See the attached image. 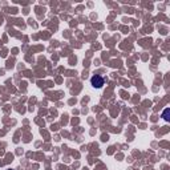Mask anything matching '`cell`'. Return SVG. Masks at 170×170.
<instances>
[{
    "label": "cell",
    "mask_w": 170,
    "mask_h": 170,
    "mask_svg": "<svg viewBox=\"0 0 170 170\" xmlns=\"http://www.w3.org/2000/svg\"><path fill=\"white\" fill-rule=\"evenodd\" d=\"M90 84H92L93 88L100 89L104 86L105 78L102 77V76H100V74H94V76H92V78H90Z\"/></svg>",
    "instance_id": "1"
},
{
    "label": "cell",
    "mask_w": 170,
    "mask_h": 170,
    "mask_svg": "<svg viewBox=\"0 0 170 170\" xmlns=\"http://www.w3.org/2000/svg\"><path fill=\"white\" fill-rule=\"evenodd\" d=\"M167 113H169V109H166V110H165V113H163V118H165V120H166V121H169V117H167Z\"/></svg>",
    "instance_id": "2"
},
{
    "label": "cell",
    "mask_w": 170,
    "mask_h": 170,
    "mask_svg": "<svg viewBox=\"0 0 170 170\" xmlns=\"http://www.w3.org/2000/svg\"><path fill=\"white\" fill-rule=\"evenodd\" d=\"M8 170H12V169H8Z\"/></svg>",
    "instance_id": "3"
}]
</instances>
